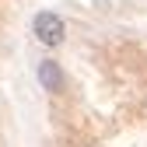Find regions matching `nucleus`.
<instances>
[{"label":"nucleus","instance_id":"nucleus-1","mask_svg":"<svg viewBox=\"0 0 147 147\" xmlns=\"http://www.w3.org/2000/svg\"><path fill=\"white\" fill-rule=\"evenodd\" d=\"M32 32H35V39H39L46 49H56V46H63V39H67V25H63V18L53 14V11H39V14H35Z\"/></svg>","mask_w":147,"mask_h":147},{"label":"nucleus","instance_id":"nucleus-2","mask_svg":"<svg viewBox=\"0 0 147 147\" xmlns=\"http://www.w3.org/2000/svg\"><path fill=\"white\" fill-rule=\"evenodd\" d=\"M39 84L49 91V95H60L63 91V70L56 60H42L39 63Z\"/></svg>","mask_w":147,"mask_h":147}]
</instances>
